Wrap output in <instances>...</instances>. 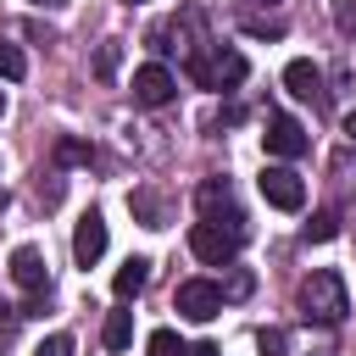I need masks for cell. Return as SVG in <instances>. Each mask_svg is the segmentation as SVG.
Wrapping results in <instances>:
<instances>
[{
	"mask_svg": "<svg viewBox=\"0 0 356 356\" xmlns=\"http://www.w3.org/2000/svg\"><path fill=\"white\" fill-rule=\"evenodd\" d=\"M128 206H134V217H139L145 228H167V206H161V195L134 189V195H128Z\"/></svg>",
	"mask_w": 356,
	"mask_h": 356,
	"instance_id": "15",
	"label": "cell"
},
{
	"mask_svg": "<svg viewBox=\"0 0 356 356\" xmlns=\"http://www.w3.org/2000/svg\"><path fill=\"white\" fill-rule=\"evenodd\" d=\"M106 256V217L100 211H83L78 217V234H72V261L78 267H95Z\"/></svg>",
	"mask_w": 356,
	"mask_h": 356,
	"instance_id": "13",
	"label": "cell"
},
{
	"mask_svg": "<svg viewBox=\"0 0 356 356\" xmlns=\"http://www.w3.org/2000/svg\"><path fill=\"white\" fill-rule=\"evenodd\" d=\"M295 312H300V323H323V328L345 323V312H350L345 278H339L334 267H317V273H306V278H300V289H295Z\"/></svg>",
	"mask_w": 356,
	"mask_h": 356,
	"instance_id": "1",
	"label": "cell"
},
{
	"mask_svg": "<svg viewBox=\"0 0 356 356\" xmlns=\"http://www.w3.org/2000/svg\"><path fill=\"white\" fill-rule=\"evenodd\" d=\"M56 161H61V167H89V161H95V145H83V139H56Z\"/></svg>",
	"mask_w": 356,
	"mask_h": 356,
	"instance_id": "17",
	"label": "cell"
},
{
	"mask_svg": "<svg viewBox=\"0 0 356 356\" xmlns=\"http://www.w3.org/2000/svg\"><path fill=\"white\" fill-rule=\"evenodd\" d=\"M345 134H350V139H356V111H350V117H345Z\"/></svg>",
	"mask_w": 356,
	"mask_h": 356,
	"instance_id": "29",
	"label": "cell"
},
{
	"mask_svg": "<svg viewBox=\"0 0 356 356\" xmlns=\"http://www.w3.org/2000/svg\"><path fill=\"white\" fill-rule=\"evenodd\" d=\"M189 356H222V350H217V345H195Z\"/></svg>",
	"mask_w": 356,
	"mask_h": 356,
	"instance_id": "28",
	"label": "cell"
},
{
	"mask_svg": "<svg viewBox=\"0 0 356 356\" xmlns=\"http://www.w3.org/2000/svg\"><path fill=\"white\" fill-rule=\"evenodd\" d=\"M11 278H17V289L28 295L22 317H33V312L50 300V267H44V256H39L33 245H17V250H11Z\"/></svg>",
	"mask_w": 356,
	"mask_h": 356,
	"instance_id": "5",
	"label": "cell"
},
{
	"mask_svg": "<svg viewBox=\"0 0 356 356\" xmlns=\"http://www.w3.org/2000/svg\"><path fill=\"white\" fill-rule=\"evenodd\" d=\"M284 89H289L295 100H306L312 111H328V78H323L317 61H289V67H284Z\"/></svg>",
	"mask_w": 356,
	"mask_h": 356,
	"instance_id": "10",
	"label": "cell"
},
{
	"mask_svg": "<svg viewBox=\"0 0 356 356\" xmlns=\"http://www.w3.org/2000/svg\"><path fill=\"white\" fill-rule=\"evenodd\" d=\"M256 189H261V200L278 206V211H300V206H306V184H300V172H289V167H261Z\"/></svg>",
	"mask_w": 356,
	"mask_h": 356,
	"instance_id": "9",
	"label": "cell"
},
{
	"mask_svg": "<svg viewBox=\"0 0 356 356\" xmlns=\"http://www.w3.org/2000/svg\"><path fill=\"white\" fill-rule=\"evenodd\" d=\"M17 328H22V306H6L0 300V356L17 345Z\"/></svg>",
	"mask_w": 356,
	"mask_h": 356,
	"instance_id": "21",
	"label": "cell"
},
{
	"mask_svg": "<svg viewBox=\"0 0 356 356\" xmlns=\"http://www.w3.org/2000/svg\"><path fill=\"white\" fill-rule=\"evenodd\" d=\"M145 284H150V261L145 256H128L122 267H117V300H134V295H145Z\"/></svg>",
	"mask_w": 356,
	"mask_h": 356,
	"instance_id": "14",
	"label": "cell"
},
{
	"mask_svg": "<svg viewBox=\"0 0 356 356\" xmlns=\"http://www.w3.org/2000/svg\"><path fill=\"white\" fill-rule=\"evenodd\" d=\"M122 6H139V0H122Z\"/></svg>",
	"mask_w": 356,
	"mask_h": 356,
	"instance_id": "33",
	"label": "cell"
},
{
	"mask_svg": "<svg viewBox=\"0 0 356 356\" xmlns=\"http://www.w3.org/2000/svg\"><path fill=\"white\" fill-rule=\"evenodd\" d=\"M117 44H100V56H95V78H117Z\"/></svg>",
	"mask_w": 356,
	"mask_h": 356,
	"instance_id": "24",
	"label": "cell"
},
{
	"mask_svg": "<svg viewBox=\"0 0 356 356\" xmlns=\"http://www.w3.org/2000/svg\"><path fill=\"white\" fill-rule=\"evenodd\" d=\"M184 72H189V83H200V89H239L245 72H250V61H245L239 50H222V44L211 39L206 50H195V56L184 61Z\"/></svg>",
	"mask_w": 356,
	"mask_h": 356,
	"instance_id": "3",
	"label": "cell"
},
{
	"mask_svg": "<svg viewBox=\"0 0 356 356\" xmlns=\"http://www.w3.org/2000/svg\"><path fill=\"white\" fill-rule=\"evenodd\" d=\"M195 206H200V222H222V228H245V211L234 200V184L228 178H206L195 189Z\"/></svg>",
	"mask_w": 356,
	"mask_h": 356,
	"instance_id": "8",
	"label": "cell"
},
{
	"mask_svg": "<svg viewBox=\"0 0 356 356\" xmlns=\"http://www.w3.org/2000/svg\"><path fill=\"white\" fill-rule=\"evenodd\" d=\"M145 350H150V356H189V345H184V339H178V334H172V328H156V334H150V345H145Z\"/></svg>",
	"mask_w": 356,
	"mask_h": 356,
	"instance_id": "20",
	"label": "cell"
},
{
	"mask_svg": "<svg viewBox=\"0 0 356 356\" xmlns=\"http://www.w3.org/2000/svg\"><path fill=\"white\" fill-rule=\"evenodd\" d=\"M222 295H228V300H245V295H250V273H234V284H228Z\"/></svg>",
	"mask_w": 356,
	"mask_h": 356,
	"instance_id": "27",
	"label": "cell"
},
{
	"mask_svg": "<svg viewBox=\"0 0 356 356\" xmlns=\"http://www.w3.org/2000/svg\"><path fill=\"white\" fill-rule=\"evenodd\" d=\"M33 6H61V0H33Z\"/></svg>",
	"mask_w": 356,
	"mask_h": 356,
	"instance_id": "31",
	"label": "cell"
},
{
	"mask_svg": "<svg viewBox=\"0 0 356 356\" xmlns=\"http://www.w3.org/2000/svg\"><path fill=\"white\" fill-rule=\"evenodd\" d=\"M0 111H6V95H0Z\"/></svg>",
	"mask_w": 356,
	"mask_h": 356,
	"instance_id": "32",
	"label": "cell"
},
{
	"mask_svg": "<svg viewBox=\"0 0 356 356\" xmlns=\"http://www.w3.org/2000/svg\"><path fill=\"white\" fill-rule=\"evenodd\" d=\"M33 356H72V334H50V339H44Z\"/></svg>",
	"mask_w": 356,
	"mask_h": 356,
	"instance_id": "25",
	"label": "cell"
},
{
	"mask_svg": "<svg viewBox=\"0 0 356 356\" xmlns=\"http://www.w3.org/2000/svg\"><path fill=\"white\" fill-rule=\"evenodd\" d=\"M261 350H273V356H334V334L323 323H317V334H312V323L306 328H267Z\"/></svg>",
	"mask_w": 356,
	"mask_h": 356,
	"instance_id": "6",
	"label": "cell"
},
{
	"mask_svg": "<svg viewBox=\"0 0 356 356\" xmlns=\"http://www.w3.org/2000/svg\"><path fill=\"white\" fill-rule=\"evenodd\" d=\"M339 234V211H312V222H306V245H323V239H334Z\"/></svg>",
	"mask_w": 356,
	"mask_h": 356,
	"instance_id": "18",
	"label": "cell"
},
{
	"mask_svg": "<svg viewBox=\"0 0 356 356\" xmlns=\"http://www.w3.org/2000/svg\"><path fill=\"white\" fill-rule=\"evenodd\" d=\"M128 339H134V312H111L106 328H100V345L106 350H128Z\"/></svg>",
	"mask_w": 356,
	"mask_h": 356,
	"instance_id": "16",
	"label": "cell"
},
{
	"mask_svg": "<svg viewBox=\"0 0 356 356\" xmlns=\"http://www.w3.org/2000/svg\"><path fill=\"white\" fill-rule=\"evenodd\" d=\"M334 28L345 39H356V0H334Z\"/></svg>",
	"mask_w": 356,
	"mask_h": 356,
	"instance_id": "23",
	"label": "cell"
},
{
	"mask_svg": "<svg viewBox=\"0 0 356 356\" xmlns=\"http://www.w3.org/2000/svg\"><path fill=\"white\" fill-rule=\"evenodd\" d=\"M22 72H28V61H22V50H17L11 39H0V78H11V83H17Z\"/></svg>",
	"mask_w": 356,
	"mask_h": 356,
	"instance_id": "22",
	"label": "cell"
},
{
	"mask_svg": "<svg viewBox=\"0 0 356 356\" xmlns=\"http://www.w3.org/2000/svg\"><path fill=\"white\" fill-rule=\"evenodd\" d=\"M222 284H211V278H184L178 289H172V312L178 317H189V323H211L217 312H222Z\"/></svg>",
	"mask_w": 356,
	"mask_h": 356,
	"instance_id": "7",
	"label": "cell"
},
{
	"mask_svg": "<svg viewBox=\"0 0 356 356\" xmlns=\"http://www.w3.org/2000/svg\"><path fill=\"white\" fill-rule=\"evenodd\" d=\"M245 234H250V228L195 222V228H189V250H195V261H206V267H228V261L245 250Z\"/></svg>",
	"mask_w": 356,
	"mask_h": 356,
	"instance_id": "4",
	"label": "cell"
},
{
	"mask_svg": "<svg viewBox=\"0 0 356 356\" xmlns=\"http://www.w3.org/2000/svg\"><path fill=\"white\" fill-rule=\"evenodd\" d=\"M239 28L250 39H284V17H239Z\"/></svg>",
	"mask_w": 356,
	"mask_h": 356,
	"instance_id": "19",
	"label": "cell"
},
{
	"mask_svg": "<svg viewBox=\"0 0 356 356\" xmlns=\"http://www.w3.org/2000/svg\"><path fill=\"white\" fill-rule=\"evenodd\" d=\"M261 145H267V156H284V161H295V156H306V128L295 122V117H284V111H267V134H261Z\"/></svg>",
	"mask_w": 356,
	"mask_h": 356,
	"instance_id": "12",
	"label": "cell"
},
{
	"mask_svg": "<svg viewBox=\"0 0 356 356\" xmlns=\"http://www.w3.org/2000/svg\"><path fill=\"white\" fill-rule=\"evenodd\" d=\"M239 17H261V11H278V0H234Z\"/></svg>",
	"mask_w": 356,
	"mask_h": 356,
	"instance_id": "26",
	"label": "cell"
},
{
	"mask_svg": "<svg viewBox=\"0 0 356 356\" xmlns=\"http://www.w3.org/2000/svg\"><path fill=\"white\" fill-rule=\"evenodd\" d=\"M6 206H11V195H6V189H0V217H6Z\"/></svg>",
	"mask_w": 356,
	"mask_h": 356,
	"instance_id": "30",
	"label": "cell"
},
{
	"mask_svg": "<svg viewBox=\"0 0 356 356\" xmlns=\"http://www.w3.org/2000/svg\"><path fill=\"white\" fill-rule=\"evenodd\" d=\"M206 44H211V33H206V11H200V6H184L178 17H167V22L150 28V50L178 56V61H189V56L206 50Z\"/></svg>",
	"mask_w": 356,
	"mask_h": 356,
	"instance_id": "2",
	"label": "cell"
},
{
	"mask_svg": "<svg viewBox=\"0 0 356 356\" xmlns=\"http://www.w3.org/2000/svg\"><path fill=\"white\" fill-rule=\"evenodd\" d=\"M128 89H134V106H150V111H156V106H167V100L178 95V78H172L161 61H145Z\"/></svg>",
	"mask_w": 356,
	"mask_h": 356,
	"instance_id": "11",
	"label": "cell"
}]
</instances>
